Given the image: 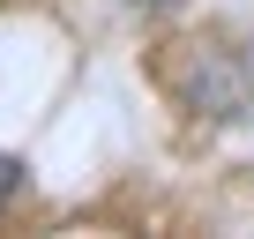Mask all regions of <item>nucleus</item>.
<instances>
[{"label": "nucleus", "mask_w": 254, "mask_h": 239, "mask_svg": "<svg viewBox=\"0 0 254 239\" xmlns=\"http://www.w3.org/2000/svg\"><path fill=\"white\" fill-rule=\"evenodd\" d=\"M165 82L194 120H254V38H187Z\"/></svg>", "instance_id": "obj_1"}, {"label": "nucleus", "mask_w": 254, "mask_h": 239, "mask_svg": "<svg viewBox=\"0 0 254 239\" xmlns=\"http://www.w3.org/2000/svg\"><path fill=\"white\" fill-rule=\"evenodd\" d=\"M15 187H23V165H15V157H0V209L15 202Z\"/></svg>", "instance_id": "obj_2"}, {"label": "nucleus", "mask_w": 254, "mask_h": 239, "mask_svg": "<svg viewBox=\"0 0 254 239\" xmlns=\"http://www.w3.org/2000/svg\"><path fill=\"white\" fill-rule=\"evenodd\" d=\"M127 8H180V0H127Z\"/></svg>", "instance_id": "obj_3"}]
</instances>
